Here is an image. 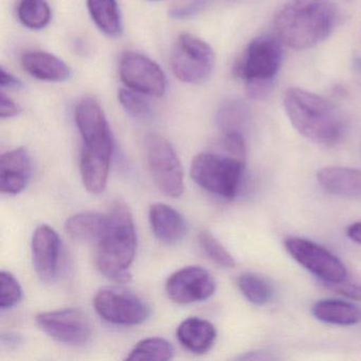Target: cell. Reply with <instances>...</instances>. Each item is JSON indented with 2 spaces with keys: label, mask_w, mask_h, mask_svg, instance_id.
<instances>
[{
  "label": "cell",
  "mask_w": 361,
  "mask_h": 361,
  "mask_svg": "<svg viewBox=\"0 0 361 361\" xmlns=\"http://www.w3.org/2000/svg\"><path fill=\"white\" fill-rule=\"evenodd\" d=\"M75 124L83 140L81 162L111 166L114 139L104 111L94 99H84L75 113Z\"/></svg>",
  "instance_id": "cell-5"
},
{
  "label": "cell",
  "mask_w": 361,
  "mask_h": 361,
  "mask_svg": "<svg viewBox=\"0 0 361 361\" xmlns=\"http://www.w3.org/2000/svg\"><path fill=\"white\" fill-rule=\"evenodd\" d=\"M107 216L106 229L98 242L97 267L109 280L126 284L132 280L130 268L136 255L134 219L122 202H114Z\"/></svg>",
  "instance_id": "cell-2"
},
{
  "label": "cell",
  "mask_w": 361,
  "mask_h": 361,
  "mask_svg": "<svg viewBox=\"0 0 361 361\" xmlns=\"http://www.w3.org/2000/svg\"><path fill=\"white\" fill-rule=\"evenodd\" d=\"M20 106L11 98L1 92V96H0V117L1 119H10V118L16 117L20 114Z\"/></svg>",
  "instance_id": "cell-32"
},
{
  "label": "cell",
  "mask_w": 361,
  "mask_h": 361,
  "mask_svg": "<svg viewBox=\"0 0 361 361\" xmlns=\"http://www.w3.org/2000/svg\"><path fill=\"white\" fill-rule=\"evenodd\" d=\"M37 323L52 339L67 345H85L92 339V322L78 308L42 312L37 317Z\"/></svg>",
  "instance_id": "cell-11"
},
{
  "label": "cell",
  "mask_w": 361,
  "mask_h": 361,
  "mask_svg": "<svg viewBox=\"0 0 361 361\" xmlns=\"http://www.w3.org/2000/svg\"><path fill=\"white\" fill-rule=\"evenodd\" d=\"M119 73L122 82L134 92L156 98L166 94V75L159 65L143 54L126 52L120 60Z\"/></svg>",
  "instance_id": "cell-12"
},
{
  "label": "cell",
  "mask_w": 361,
  "mask_h": 361,
  "mask_svg": "<svg viewBox=\"0 0 361 361\" xmlns=\"http://www.w3.org/2000/svg\"><path fill=\"white\" fill-rule=\"evenodd\" d=\"M149 217L154 235L164 244H177L187 235L185 219L178 211L169 204H152Z\"/></svg>",
  "instance_id": "cell-16"
},
{
  "label": "cell",
  "mask_w": 361,
  "mask_h": 361,
  "mask_svg": "<svg viewBox=\"0 0 361 361\" xmlns=\"http://www.w3.org/2000/svg\"><path fill=\"white\" fill-rule=\"evenodd\" d=\"M282 41L263 35L251 42L235 67V73L247 84H272L283 63Z\"/></svg>",
  "instance_id": "cell-8"
},
{
  "label": "cell",
  "mask_w": 361,
  "mask_h": 361,
  "mask_svg": "<svg viewBox=\"0 0 361 361\" xmlns=\"http://www.w3.org/2000/svg\"><path fill=\"white\" fill-rule=\"evenodd\" d=\"M321 187L340 196H361V170L344 166H327L317 174Z\"/></svg>",
  "instance_id": "cell-19"
},
{
  "label": "cell",
  "mask_w": 361,
  "mask_h": 361,
  "mask_svg": "<svg viewBox=\"0 0 361 361\" xmlns=\"http://www.w3.org/2000/svg\"><path fill=\"white\" fill-rule=\"evenodd\" d=\"M30 155L25 147L12 149L0 157V191L16 195L24 191L31 176Z\"/></svg>",
  "instance_id": "cell-15"
},
{
  "label": "cell",
  "mask_w": 361,
  "mask_h": 361,
  "mask_svg": "<svg viewBox=\"0 0 361 361\" xmlns=\"http://www.w3.org/2000/svg\"><path fill=\"white\" fill-rule=\"evenodd\" d=\"M216 282L212 274L200 266H188L177 270L166 281L169 299L177 304L204 301L214 295Z\"/></svg>",
  "instance_id": "cell-13"
},
{
  "label": "cell",
  "mask_w": 361,
  "mask_h": 361,
  "mask_svg": "<svg viewBox=\"0 0 361 361\" xmlns=\"http://www.w3.org/2000/svg\"><path fill=\"white\" fill-rule=\"evenodd\" d=\"M90 16L99 30L115 39L122 35V20L117 0H87Z\"/></svg>",
  "instance_id": "cell-22"
},
{
  "label": "cell",
  "mask_w": 361,
  "mask_h": 361,
  "mask_svg": "<svg viewBox=\"0 0 361 361\" xmlns=\"http://www.w3.org/2000/svg\"><path fill=\"white\" fill-rule=\"evenodd\" d=\"M94 305L101 318L117 325L140 324L151 314L149 305L139 295L118 287L99 290Z\"/></svg>",
  "instance_id": "cell-10"
},
{
  "label": "cell",
  "mask_w": 361,
  "mask_h": 361,
  "mask_svg": "<svg viewBox=\"0 0 361 361\" xmlns=\"http://www.w3.org/2000/svg\"><path fill=\"white\" fill-rule=\"evenodd\" d=\"M246 160L223 153H200L192 160V179L209 193L232 200L240 190Z\"/></svg>",
  "instance_id": "cell-4"
},
{
  "label": "cell",
  "mask_w": 361,
  "mask_h": 361,
  "mask_svg": "<svg viewBox=\"0 0 361 361\" xmlns=\"http://www.w3.org/2000/svg\"><path fill=\"white\" fill-rule=\"evenodd\" d=\"M0 86L1 88H20L23 83L20 79L8 73L5 68H1V75H0Z\"/></svg>",
  "instance_id": "cell-33"
},
{
  "label": "cell",
  "mask_w": 361,
  "mask_h": 361,
  "mask_svg": "<svg viewBox=\"0 0 361 361\" xmlns=\"http://www.w3.org/2000/svg\"><path fill=\"white\" fill-rule=\"evenodd\" d=\"M333 290L355 301L361 302V285L344 280L337 284L329 285Z\"/></svg>",
  "instance_id": "cell-31"
},
{
  "label": "cell",
  "mask_w": 361,
  "mask_h": 361,
  "mask_svg": "<svg viewBox=\"0 0 361 361\" xmlns=\"http://www.w3.org/2000/svg\"><path fill=\"white\" fill-rule=\"evenodd\" d=\"M170 63L179 81L202 84L212 75L215 56L206 42L193 35H181L173 46Z\"/></svg>",
  "instance_id": "cell-7"
},
{
  "label": "cell",
  "mask_w": 361,
  "mask_h": 361,
  "mask_svg": "<svg viewBox=\"0 0 361 361\" xmlns=\"http://www.w3.org/2000/svg\"><path fill=\"white\" fill-rule=\"evenodd\" d=\"M284 107L293 128L305 138L323 145L341 140L344 122L329 101L300 88H289L284 96Z\"/></svg>",
  "instance_id": "cell-3"
},
{
  "label": "cell",
  "mask_w": 361,
  "mask_h": 361,
  "mask_svg": "<svg viewBox=\"0 0 361 361\" xmlns=\"http://www.w3.org/2000/svg\"><path fill=\"white\" fill-rule=\"evenodd\" d=\"M177 339L183 348L194 354H206L217 337L216 329L210 321L198 317L185 319L177 329Z\"/></svg>",
  "instance_id": "cell-18"
},
{
  "label": "cell",
  "mask_w": 361,
  "mask_h": 361,
  "mask_svg": "<svg viewBox=\"0 0 361 361\" xmlns=\"http://www.w3.org/2000/svg\"><path fill=\"white\" fill-rule=\"evenodd\" d=\"M174 356V348L164 338L153 337L141 340L133 348L126 360H170Z\"/></svg>",
  "instance_id": "cell-24"
},
{
  "label": "cell",
  "mask_w": 361,
  "mask_h": 361,
  "mask_svg": "<svg viewBox=\"0 0 361 361\" xmlns=\"http://www.w3.org/2000/svg\"><path fill=\"white\" fill-rule=\"evenodd\" d=\"M198 242L204 252L217 265L227 268L235 267V259L231 253L212 233L204 230L198 235Z\"/></svg>",
  "instance_id": "cell-27"
},
{
  "label": "cell",
  "mask_w": 361,
  "mask_h": 361,
  "mask_svg": "<svg viewBox=\"0 0 361 361\" xmlns=\"http://www.w3.org/2000/svg\"><path fill=\"white\" fill-rule=\"evenodd\" d=\"M287 252L306 270L327 285L346 280L348 270L339 257L312 240L288 238L284 242Z\"/></svg>",
  "instance_id": "cell-9"
},
{
  "label": "cell",
  "mask_w": 361,
  "mask_h": 361,
  "mask_svg": "<svg viewBox=\"0 0 361 361\" xmlns=\"http://www.w3.org/2000/svg\"><path fill=\"white\" fill-rule=\"evenodd\" d=\"M23 297L22 286L18 279L9 271L0 274V308L10 310L20 303Z\"/></svg>",
  "instance_id": "cell-29"
},
{
  "label": "cell",
  "mask_w": 361,
  "mask_h": 361,
  "mask_svg": "<svg viewBox=\"0 0 361 361\" xmlns=\"http://www.w3.org/2000/svg\"><path fill=\"white\" fill-rule=\"evenodd\" d=\"M18 14L20 23L31 30H41L51 20V9L46 0H20Z\"/></svg>",
  "instance_id": "cell-25"
},
{
  "label": "cell",
  "mask_w": 361,
  "mask_h": 361,
  "mask_svg": "<svg viewBox=\"0 0 361 361\" xmlns=\"http://www.w3.org/2000/svg\"><path fill=\"white\" fill-rule=\"evenodd\" d=\"M312 312L317 320L327 324L348 326L361 321V308L342 300H320L314 304Z\"/></svg>",
  "instance_id": "cell-20"
},
{
  "label": "cell",
  "mask_w": 361,
  "mask_h": 361,
  "mask_svg": "<svg viewBox=\"0 0 361 361\" xmlns=\"http://www.w3.org/2000/svg\"><path fill=\"white\" fill-rule=\"evenodd\" d=\"M354 68L359 75H361V59H357V60H355Z\"/></svg>",
  "instance_id": "cell-36"
},
{
  "label": "cell",
  "mask_w": 361,
  "mask_h": 361,
  "mask_svg": "<svg viewBox=\"0 0 361 361\" xmlns=\"http://www.w3.org/2000/svg\"><path fill=\"white\" fill-rule=\"evenodd\" d=\"M240 293L250 303L257 306L266 305L274 297L271 285L255 274H243L238 280Z\"/></svg>",
  "instance_id": "cell-26"
},
{
  "label": "cell",
  "mask_w": 361,
  "mask_h": 361,
  "mask_svg": "<svg viewBox=\"0 0 361 361\" xmlns=\"http://www.w3.org/2000/svg\"><path fill=\"white\" fill-rule=\"evenodd\" d=\"M61 240L56 230L47 225L37 228L32 238L33 263L39 278L54 280L58 274Z\"/></svg>",
  "instance_id": "cell-14"
},
{
  "label": "cell",
  "mask_w": 361,
  "mask_h": 361,
  "mask_svg": "<svg viewBox=\"0 0 361 361\" xmlns=\"http://www.w3.org/2000/svg\"><path fill=\"white\" fill-rule=\"evenodd\" d=\"M1 341H3V344H18L22 341V339H20V337L18 335L7 334V335H3V337H1Z\"/></svg>",
  "instance_id": "cell-35"
},
{
  "label": "cell",
  "mask_w": 361,
  "mask_h": 361,
  "mask_svg": "<svg viewBox=\"0 0 361 361\" xmlns=\"http://www.w3.org/2000/svg\"><path fill=\"white\" fill-rule=\"evenodd\" d=\"M346 235L353 242L361 244V221L352 224L346 228Z\"/></svg>",
  "instance_id": "cell-34"
},
{
  "label": "cell",
  "mask_w": 361,
  "mask_h": 361,
  "mask_svg": "<svg viewBox=\"0 0 361 361\" xmlns=\"http://www.w3.org/2000/svg\"><path fill=\"white\" fill-rule=\"evenodd\" d=\"M120 104L132 117L139 120H147L153 115L151 102L145 94L132 90H121L118 94Z\"/></svg>",
  "instance_id": "cell-28"
},
{
  "label": "cell",
  "mask_w": 361,
  "mask_h": 361,
  "mask_svg": "<svg viewBox=\"0 0 361 361\" xmlns=\"http://www.w3.org/2000/svg\"><path fill=\"white\" fill-rule=\"evenodd\" d=\"M337 22L331 0H290L274 18L282 43L297 50L308 49L324 41Z\"/></svg>",
  "instance_id": "cell-1"
},
{
  "label": "cell",
  "mask_w": 361,
  "mask_h": 361,
  "mask_svg": "<svg viewBox=\"0 0 361 361\" xmlns=\"http://www.w3.org/2000/svg\"><path fill=\"white\" fill-rule=\"evenodd\" d=\"M107 219V213L102 214L92 211L77 213L67 219L65 230L77 242L98 243L106 229Z\"/></svg>",
  "instance_id": "cell-21"
},
{
  "label": "cell",
  "mask_w": 361,
  "mask_h": 361,
  "mask_svg": "<svg viewBox=\"0 0 361 361\" xmlns=\"http://www.w3.org/2000/svg\"><path fill=\"white\" fill-rule=\"evenodd\" d=\"M210 3L211 0H178L170 10V16L177 20L192 18L197 16Z\"/></svg>",
  "instance_id": "cell-30"
},
{
  "label": "cell",
  "mask_w": 361,
  "mask_h": 361,
  "mask_svg": "<svg viewBox=\"0 0 361 361\" xmlns=\"http://www.w3.org/2000/svg\"><path fill=\"white\" fill-rule=\"evenodd\" d=\"M145 147L147 168L156 187L168 197H180L185 192V174L174 147L159 135H149Z\"/></svg>",
  "instance_id": "cell-6"
},
{
  "label": "cell",
  "mask_w": 361,
  "mask_h": 361,
  "mask_svg": "<svg viewBox=\"0 0 361 361\" xmlns=\"http://www.w3.org/2000/svg\"><path fill=\"white\" fill-rule=\"evenodd\" d=\"M249 111L240 100H228L224 102L216 114V124L223 134L238 133L244 135L248 128Z\"/></svg>",
  "instance_id": "cell-23"
},
{
  "label": "cell",
  "mask_w": 361,
  "mask_h": 361,
  "mask_svg": "<svg viewBox=\"0 0 361 361\" xmlns=\"http://www.w3.org/2000/svg\"><path fill=\"white\" fill-rule=\"evenodd\" d=\"M22 64L29 75L41 81L61 83L71 77L68 65L48 52H25L22 56Z\"/></svg>",
  "instance_id": "cell-17"
}]
</instances>
